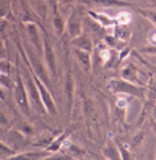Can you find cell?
Segmentation results:
<instances>
[{"mask_svg": "<svg viewBox=\"0 0 156 160\" xmlns=\"http://www.w3.org/2000/svg\"><path fill=\"white\" fill-rule=\"evenodd\" d=\"M0 153H12V151L8 150V148H7L5 145L0 143Z\"/></svg>", "mask_w": 156, "mask_h": 160, "instance_id": "8fae6325", "label": "cell"}, {"mask_svg": "<svg viewBox=\"0 0 156 160\" xmlns=\"http://www.w3.org/2000/svg\"><path fill=\"white\" fill-rule=\"evenodd\" d=\"M92 2L100 5V7H123V5H128V3L120 1V0H92Z\"/></svg>", "mask_w": 156, "mask_h": 160, "instance_id": "277c9868", "label": "cell"}, {"mask_svg": "<svg viewBox=\"0 0 156 160\" xmlns=\"http://www.w3.org/2000/svg\"><path fill=\"white\" fill-rule=\"evenodd\" d=\"M45 55H47V61L49 63L51 70L55 71V56L53 54V51L51 48L50 45H48V43L45 42Z\"/></svg>", "mask_w": 156, "mask_h": 160, "instance_id": "8992f818", "label": "cell"}, {"mask_svg": "<svg viewBox=\"0 0 156 160\" xmlns=\"http://www.w3.org/2000/svg\"><path fill=\"white\" fill-rule=\"evenodd\" d=\"M132 17H131V14L128 13V12H121L118 14L117 16V21L119 22L120 24H127L131 21Z\"/></svg>", "mask_w": 156, "mask_h": 160, "instance_id": "ba28073f", "label": "cell"}, {"mask_svg": "<svg viewBox=\"0 0 156 160\" xmlns=\"http://www.w3.org/2000/svg\"><path fill=\"white\" fill-rule=\"evenodd\" d=\"M113 84L115 85L114 88L116 91H120V92H127V93H131V94H138V90L134 87H132L131 84L127 83L123 81H116L113 82Z\"/></svg>", "mask_w": 156, "mask_h": 160, "instance_id": "3957f363", "label": "cell"}, {"mask_svg": "<svg viewBox=\"0 0 156 160\" xmlns=\"http://www.w3.org/2000/svg\"><path fill=\"white\" fill-rule=\"evenodd\" d=\"M36 83L38 85V88H39V93H40V97L43 101V103L45 104V107L48 108V110L51 111V112H55V107H54V103H53V100H52V97L49 94V92L47 91V88L43 87V84L39 81L38 79H36Z\"/></svg>", "mask_w": 156, "mask_h": 160, "instance_id": "6da1fadb", "label": "cell"}, {"mask_svg": "<svg viewBox=\"0 0 156 160\" xmlns=\"http://www.w3.org/2000/svg\"><path fill=\"white\" fill-rule=\"evenodd\" d=\"M100 56L103 57V58L104 60H107V59H109L110 53L108 52V51H103V52H101V54H100Z\"/></svg>", "mask_w": 156, "mask_h": 160, "instance_id": "7c38bea8", "label": "cell"}, {"mask_svg": "<svg viewBox=\"0 0 156 160\" xmlns=\"http://www.w3.org/2000/svg\"><path fill=\"white\" fill-rule=\"evenodd\" d=\"M76 54H77V56H78L79 60H80V62L84 65V68L88 70L89 67H90V57H89V55H88V53L84 52L83 50H82V51L77 50V51H76Z\"/></svg>", "mask_w": 156, "mask_h": 160, "instance_id": "52a82bcc", "label": "cell"}, {"mask_svg": "<svg viewBox=\"0 0 156 160\" xmlns=\"http://www.w3.org/2000/svg\"><path fill=\"white\" fill-rule=\"evenodd\" d=\"M5 122H7V120H5L3 115H2V114H0V123H5Z\"/></svg>", "mask_w": 156, "mask_h": 160, "instance_id": "5bb4252c", "label": "cell"}, {"mask_svg": "<svg viewBox=\"0 0 156 160\" xmlns=\"http://www.w3.org/2000/svg\"><path fill=\"white\" fill-rule=\"evenodd\" d=\"M90 14H92L93 16L95 17L96 19H98L99 20V22H101L104 25H112V24H114V22H113V20L112 19H110L109 17L106 16V15H103V14H99V15H95L94 13H90Z\"/></svg>", "mask_w": 156, "mask_h": 160, "instance_id": "9c48e42d", "label": "cell"}, {"mask_svg": "<svg viewBox=\"0 0 156 160\" xmlns=\"http://www.w3.org/2000/svg\"><path fill=\"white\" fill-rule=\"evenodd\" d=\"M73 43L75 45H77L78 48H80L81 50L83 51H91L92 48V43L87 37H80V38H77L75 41H73Z\"/></svg>", "mask_w": 156, "mask_h": 160, "instance_id": "5b68a950", "label": "cell"}, {"mask_svg": "<svg viewBox=\"0 0 156 160\" xmlns=\"http://www.w3.org/2000/svg\"><path fill=\"white\" fill-rule=\"evenodd\" d=\"M15 95H16V100L19 103L21 108H24L25 111H28V100H27V96H25V92H24V88L21 83V80L18 77V81H17V85H16V90H15Z\"/></svg>", "mask_w": 156, "mask_h": 160, "instance_id": "7a4b0ae2", "label": "cell"}, {"mask_svg": "<svg viewBox=\"0 0 156 160\" xmlns=\"http://www.w3.org/2000/svg\"><path fill=\"white\" fill-rule=\"evenodd\" d=\"M55 27L57 28L58 33L60 34L62 32V30H63V22H62L60 17H57V18L55 19Z\"/></svg>", "mask_w": 156, "mask_h": 160, "instance_id": "30bf717a", "label": "cell"}, {"mask_svg": "<svg viewBox=\"0 0 156 160\" xmlns=\"http://www.w3.org/2000/svg\"><path fill=\"white\" fill-rule=\"evenodd\" d=\"M126 105V101L124 100H119L118 101V107H120V108H123Z\"/></svg>", "mask_w": 156, "mask_h": 160, "instance_id": "4fadbf2b", "label": "cell"}]
</instances>
